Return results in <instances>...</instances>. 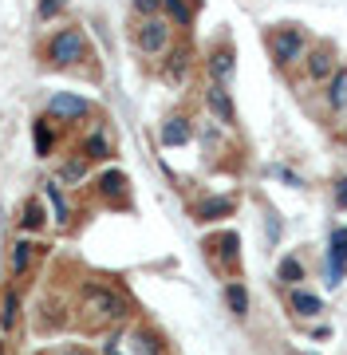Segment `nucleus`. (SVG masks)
I'll return each mask as SVG.
<instances>
[{
    "mask_svg": "<svg viewBox=\"0 0 347 355\" xmlns=\"http://www.w3.org/2000/svg\"><path fill=\"white\" fill-rule=\"evenodd\" d=\"M130 308L123 300V292H115L111 284H99V280H87L79 288V316L87 328H111L127 316Z\"/></svg>",
    "mask_w": 347,
    "mask_h": 355,
    "instance_id": "nucleus-1",
    "label": "nucleus"
},
{
    "mask_svg": "<svg viewBox=\"0 0 347 355\" xmlns=\"http://www.w3.org/2000/svg\"><path fill=\"white\" fill-rule=\"evenodd\" d=\"M48 60L55 67H71L79 60H87V40L79 28H64V32H55L52 44H48Z\"/></svg>",
    "mask_w": 347,
    "mask_h": 355,
    "instance_id": "nucleus-2",
    "label": "nucleus"
},
{
    "mask_svg": "<svg viewBox=\"0 0 347 355\" xmlns=\"http://www.w3.org/2000/svg\"><path fill=\"white\" fill-rule=\"evenodd\" d=\"M269 48H272V60L276 64H296L304 55V36L296 28H281V32H272Z\"/></svg>",
    "mask_w": 347,
    "mask_h": 355,
    "instance_id": "nucleus-3",
    "label": "nucleus"
},
{
    "mask_svg": "<svg viewBox=\"0 0 347 355\" xmlns=\"http://www.w3.org/2000/svg\"><path fill=\"white\" fill-rule=\"evenodd\" d=\"M347 272V229H332V241H328V284L339 288Z\"/></svg>",
    "mask_w": 347,
    "mask_h": 355,
    "instance_id": "nucleus-4",
    "label": "nucleus"
},
{
    "mask_svg": "<svg viewBox=\"0 0 347 355\" xmlns=\"http://www.w3.org/2000/svg\"><path fill=\"white\" fill-rule=\"evenodd\" d=\"M134 44H139V51H146V55H162V51L170 48L166 20H146V24L134 32Z\"/></svg>",
    "mask_w": 347,
    "mask_h": 355,
    "instance_id": "nucleus-5",
    "label": "nucleus"
},
{
    "mask_svg": "<svg viewBox=\"0 0 347 355\" xmlns=\"http://www.w3.org/2000/svg\"><path fill=\"white\" fill-rule=\"evenodd\" d=\"M206 103H209V111H213V119H217V123H225V127H233V123H237V107H233L229 91L221 87V83H209Z\"/></svg>",
    "mask_w": 347,
    "mask_h": 355,
    "instance_id": "nucleus-6",
    "label": "nucleus"
},
{
    "mask_svg": "<svg viewBox=\"0 0 347 355\" xmlns=\"http://www.w3.org/2000/svg\"><path fill=\"white\" fill-rule=\"evenodd\" d=\"M48 111H52L55 119H87V114H91V103L79 99V95H52Z\"/></svg>",
    "mask_w": 347,
    "mask_h": 355,
    "instance_id": "nucleus-7",
    "label": "nucleus"
},
{
    "mask_svg": "<svg viewBox=\"0 0 347 355\" xmlns=\"http://www.w3.org/2000/svg\"><path fill=\"white\" fill-rule=\"evenodd\" d=\"M162 146H186V142L193 139V127H190V119H181V114H174V119H166L162 123Z\"/></svg>",
    "mask_w": 347,
    "mask_h": 355,
    "instance_id": "nucleus-8",
    "label": "nucleus"
},
{
    "mask_svg": "<svg viewBox=\"0 0 347 355\" xmlns=\"http://www.w3.org/2000/svg\"><path fill=\"white\" fill-rule=\"evenodd\" d=\"M233 214V198H206L193 205V221H221Z\"/></svg>",
    "mask_w": 347,
    "mask_h": 355,
    "instance_id": "nucleus-9",
    "label": "nucleus"
},
{
    "mask_svg": "<svg viewBox=\"0 0 347 355\" xmlns=\"http://www.w3.org/2000/svg\"><path fill=\"white\" fill-rule=\"evenodd\" d=\"M36 257H39V245L28 241V237H20V241L12 245V277H24L28 268L36 265Z\"/></svg>",
    "mask_w": 347,
    "mask_h": 355,
    "instance_id": "nucleus-10",
    "label": "nucleus"
},
{
    "mask_svg": "<svg viewBox=\"0 0 347 355\" xmlns=\"http://www.w3.org/2000/svg\"><path fill=\"white\" fill-rule=\"evenodd\" d=\"M288 304H292L296 316H320V312H323V300H320V296H312V292H304V288L288 292Z\"/></svg>",
    "mask_w": 347,
    "mask_h": 355,
    "instance_id": "nucleus-11",
    "label": "nucleus"
},
{
    "mask_svg": "<svg viewBox=\"0 0 347 355\" xmlns=\"http://www.w3.org/2000/svg\"><path fill=\"white\" fill-rule=\"evenodd\" d=\"M99 193H103L107 202H123V198H127V174H123V170H107V174L99 178Z\"/></svg>",
    "mask_w": 347,
    "mask_h": 355,
    "instance_id": "nucleus-12",
    "label": "nucleus"
},
{
    "mask_svg": "<svg viewBox=\"0 0 347 355\" xmlns=\"http://www.w3.org/2000/svg\"><path fill=\"white\" fill-rule=\"evenodd\" d=\"M225 304H229V312L237 320L249 316V288H244L241 280H229V284H225Z\"/></svg>",
    "mask_w": 347,
    "mask_h": 355,
    "instance_id": "nucleus-13",
    "label": "nucleus"
},
{
    "mask_svg": "<svg viewBox=\"0 0 347 355\" xmlns=\"http://www.w3.org/2000/svg\"><path fill=\"white\" fill-rule=\"evenodd\" d=\"M130 352L134 355H166V347H162V340H158L154 331L139 328L134 336H130Z\"/></svg>",
    "mask_w": 347,
    "mask_h": 355,
    "instance_id": "nucleus-14",
    "label": "nucleus"
},
{
    "mask_svg": "<svg viewBox=\"0 0 347 355\" xmlns=\"http://www.w3.org/2000/svg\"><path fill=\"white\" fill-rule=\"evenodd\" d=\"M328 107L332 111H344L347 107V67H339L332 76V87H328Z\"/></svg>",
    "mask_w": 347,
    "mask_h": 355,
    "instance_id": "nucleus-15",
    "label": "nucleus"
},
{
    "mask_svg": "<svg viewBox=\"0 0 347 355\" xmlns=\"http://www.w3.org/2000/svg\"><path fill=\"white\" fill-rule=\"evenodd\" d=\"M44 198L52 202L55 221H60V225H67V221H71V209H67V198H64V190H60V182H48V186H44Z\"/></svg>",
    "mask_w": 347,
    "mask_h": 355,
    "instance_id": "nucleus-16",
    "label": "nucleus"
},
{
    "mask_svg": "<svg viewBox=\"0 0 347 355\" xmlns=\"http://www.w3.org/2000/svg\"><path fill=\"white\" fill-rule=\"evenodd\" d=\"M186 71H190V51H186V48L170 51V60H166V79H170V83H181V79H186Z\"/></svg>",
    "mask_w": 347,
    "mask_h": 355,
    "instance_id": "nucleus-17",
    "label": "nucleus"
},
{
    "mask_svg": "<svg viewBox=\"0 0 347 355\" xmlns=\"http://www.w3.org/2000/svg\"><path fill=\"white\" fill-rule=\"evenodd\" d=\"M308 76L320 83V79H328V76H335V60L328 55V51H312L308 55Z\"/></svg>",
    "mask_w": 347,
    "mask_h": 355,
    "instance_id": "nucleus-18",
    "label": "nucleus"
},
{
    "mask_svg": "<svg viewBox=\"0 0 347 355\" xmlns=\"http://www.w3.org/2000/svg\"><path fill=\"white\" fill-rule=\"evenodd\" d=\"M209 71H213V79H229L233 76V51L229 48H217L213 55H209Z\"/></svg>",
    "mask_w": 347,
    "mask_h": 355,
    "instance_id": "nucleus-19",
    "label": "nucleus"
},
{
    "mask_svg": "<svg viewBox=\"0 0 347 355\" xmlns=\"http://www.w3.org/2000/svg\"><path fill=\"white\" fill-rule=\"evenodd\" d=\"M44 221H48V214H44V205L32 198V202L20 209V229H28V233H32V229H44Z\"/></svg>",
    "mask_w": 347,
    "mask_h": 355,
    "instance_id": "nucleus-20",
    "label": "nucleus"
},
{
    "mask_svg": "<svg viewBox=\"0 0 347 355\" xmlns=\"http://www.w3.org/2000/svg\"><path fill=\"white\" fill-rule=\"evenodd\" d=\"M276 280H281V284H300V280H304V265H300L296 257H284L281 265H276Z\"/></svg>",
    "mask_w": 347,
    "mask_h": 355,
    "instance_id": "nucleus-21",
    "label": "nucleus"
},
{
    "mask_svg": "<svg viewBox=\"0 0 347 355\" xmlns=\"http://www.w3.org/2000/svg\"><path fill=\"white\" fill-rule=\"evenodd\" d=\"M107 154H111V142H107L99 130L83 139V158H107Z\"/></svg>",
    "mask_w": 347,
    "mask_h": 355,
    "instance_id": "nucleus-22",
    "label": "nucleus"
},
{
    "mask_svg": "<svg viewBox=\"0 0 347 355\" xmlns=\"http://www.w3.org/2000/svg\"><path fill=\"white\" fill-rule=\"evenodd\" d=\"M162 8H166L170 20H174V24H181V28H186V24L193 20V8L186 4V0H162Z\"/></svg>",
    "mask_w": 347,
    "mask_h": 355,
    "instance_id": "nucleus-23",
    "label": "nucleus"
},
{
    "mask_svg": "<svg viewBox=\"0 0 347 355\" xmlns=\"http://www.w3.org/2000/svg\"><path fill=\"white\" fill-rule=\"evenodd\" d=\"M36 154L39 158L52 154V123L48 119H36Z\"/></svg>",
    "mask_w": 347,
    "mask_h": 355,
    "instance_id": "nucleus-24",
    "label": "nucleus"
},
{
    "mask_svg": "<svg viewBox=\"0 0 347 355\" xmlns=\"http://www.w3.org/2000/svg\"><path fill=\"white\" fill-rule=\"evenodd\" d=\"M79 178H87V158H83V154L60 166V182H79Z\"/></svg>",
    "mask_w": 347,
    "mask_h": 355,
    "instance_id": "nucleus-25",
    "label": "nucleus"
},
{
    "mask_svg": "<svg viewBox=\"0 0 347 355\" xmlns=\"http://www.w3.org/2000/svg\"><path fill=\"white\" fill-rule=\"evenodd\" d=\"M213 245L221 249V257H225L229 265H237V233H221L217 241H209V249H213Z\"/></svg>",
    "mask_w": 347,
    "mask_h": 355,
    "instance_id": "nucleus-26",
    "label": "nucleus"
},
{
    "mask_svg": "<svg viewBox=\"0 0 347 355\" xmlns=\"http://www.w3.org/2000/svg\"><path fill=\"white\" fill-rule=\"evenodd\" d=\"M16 312H20V296L8 288V292H4V312H0V324H4V328H12V324H16Z\"/></svg>",
    "mask_w": 347,
    "mask_h": 355,
    "instance_id": "nucleus-27",
    "label": "nucleus"
},
{
    "mask_svg": "<svg viewBox=\"0 0 347 355\" xmlns=\"http://www.w3.org/2000/svg\"><path fill=\"white\" fill-rule=\"evenodd\" d=\"M60 8H64V0H39V16H44V20H52Z\"/></svg>",
    "mask_w": 347,
    "mask_h": 355,
    "instance_id": "nucleus-28",
    "label": "nucleus"
},
{
    "mask_svg": "<svg viewBox=\"0 0 347 355\" xmlns=\"http://www.w3.org/2000/svg\"><path fill=\"white\" fill-rule=\"evenodd\" d=\"M335 205H339V209H347V178H339V182H335Z\"/></svg>",
    "mask_w": 347,
    "mask_h": 355,
    "instance_id": "nucleus-29",
    "label": "nucleus"
},
{
    "mask_svg": "<svg viewBox=\"0 0 347 355\" xmlns=\"http://www.w3.org/2000/svg\"><path fill=\"white\" fill-rule=\"evenodd\" d=\"M272 174H276V178H284V182H288V186H296V190H300V186H304V182H300V178L292 174V170H284V166H276V170H272Z\"/></svg>",
    "mask_w": 347,
    "mask_h": 355,
    "instance_id": "nucleus-30",
    "label": "nucleus"
},
{
    "mask_svg": "<svg viewBox=\"0 0 347 355\" xmlns=\"http://www.w3.org/2000/svg\"><path fill=\"white\" fill-rule=\"evenodd\" d=\"M134 8H139V12H154V8H162V0H134Z\"/></svg>",
    "mask_w": 347,
    "mask_h": 355,
    "instance_id": "nucleus-31",
    "label": "nucleus"
},
{
    "mask_svg": "<svg viewBox=\"0 0 347 355\" xmlns=\"http://www.w3.org/2000/svg\"><path fill=\"white\" fill-rule=\"evenodd\" d=\"M269 237H272V241L281 237V221H276V214H269Z\"/></svg>",
    "mask_w": 347,
    "mask_h": 355,
    "instance_id": "nucleus-32",
    "label": "nucleus"
},
{
    "mask_svg": "<svg viewBox=\"0 0 347 355\" xmlns=\"http://www.w3.org/2000/svg\"><path fill=\"white\" fill-rule=\"evenodd\" d=\"M60 355H83V352H60Z\"/></svg>",
    "mask_w": 347,
    "mask_h": 355,
    "instance_id": "nucleus-33",
    "label": "nucleus"
},
{
    "mask_svg": "<svg viewBox=\"0 0 347 355\" xmlns=\"http://www.w3.org/2000/svg\"><path fill=\"white\" fill-rule=\"evenodd\" d=\"M0 355H4V347H0Z\"/></svg>",
    "mask_w": 347,
    "mask_h": 355,
    "instance_id": "nucleus-34",
    "label": "nucleus"
}]
</instances>
